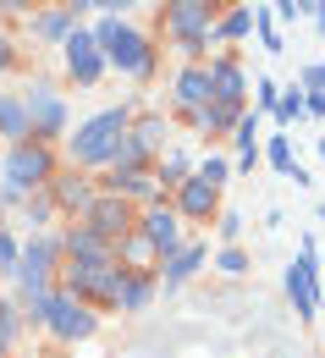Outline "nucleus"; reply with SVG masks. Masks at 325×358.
Wrapping results in <instances>:
<instances>
[{"instance_id":"30","label":"nucleus","mask_w":325,"mask_h":358,"mask_svg":"<svg viewBox=\"0 0 325 358\" xmlns=\"http://www.w3.org/2000/svg\"><path fill=\"white\" fill-rule=\"evenodd\" d=\"M17 331H22V314H17V303H6V298H0V358L17 348Z\"/></svg>"},{"instance_id":"19","label":"nucleus","mask_w":325,"mask_h":358,"mask_svg":"<svg viewBox=\"0 0 325 358\" xmlns=\"http://www.w3.org/2000/svg\"><path fill=\"white\" fill-rule=\"evenodd\" d=\"M210 99V72H204V61H187L182 72L171 78V105L177 110H193V105H204Z\"/></svg>"},{"instance_id":"40","label":"nucleus","mask_w":325,"mask_h":358,"mask_svg":"<svg viewBox=\"0 0 325 358\" xmlns=\"http://www.w3.org/2000/svg\"><path fill=\"white\" fill-rule=\"evenodd\" d=\"M133 6H138V0H94V11H99V17H127Z\"/></svg>"},{"instance_id":"11","label":"nucleus","mask_w":325,"mask_h":358,"mask_svg":"<svg viewBox=\"0 0 325 358\" xmlns=\"http://www.w3.org/2000/svg\"><path fill=\"white\" fill-rule=\"evenodd\" d=\"M50 204H55V215H66V221H83V210L94 204V193H99V182L89 171H78V166H61L55 177H50Z\"/></svg>"},{"instance_id":"25","label":"nucleus","mask_w":325,"mask_h":358,"mask_svg":"<svg viewBox=\"0 0 325 358\" xmlns=\"http://www.w3.org/2000/svg\"><path fill=\"white\" fill-rule=\"evenodd\" d=\"M160 292V281L154 275H127V287H122V298H116V309L122 314H143L149 309V298Z\"/></svg>"},{"instance_id":"45","label":"nucleus","mask_w":325,"mask_h":358,"mask_svg":"<svg viewBox=\"0 0 325 358\" xmlns=\"http://www.w3.org/2000/svg\"><path fill=\"white\" fill-rule=\"evenodd\" d=\"M320 160H325V138H320Z\"/></svg>"},{"instance_id":"18","label":"nucleus","mask_w":325,"mask_h":358,"mask_svg":"<svg viewBox=\"0 0 325 358\" xmlns=\"http://www.w3.org/2000/svg\"><path fill=\"white\" fill-rule=\"evenodd\" d=\"M28 28H34V39H45V45H61V39L78 28V17H72L61 0H50V6H34V11H28Z\"/></svg>"},{"instance_id":"20","label":"nucleus","mask_w":325,"mask_h":358,"mask_svg":"<svg viewBox=\"0 0 325 358\" xmlns=\"http://www.w3.org/2000/svg\"><path fill=\"white\" fill-rule=\"evenodd\" d=\"M116 265L133 270V275H154V270H160V254H154V243H149L143 231H127V237L116 243Z\"/></svg>"},{"instance_id":"21","label":"nucleus","mask_w":325,"mask_h":358,"mask_svg":"<svg viewBox=\"0 0 325 358\" xmlns=\"http://www.w3.org/2000/svg\"><path fill=\"white\" fill-rule=\"evenodd\" d=\"M248 34H254V6L232 0V6L215 17V28H210V45H237V39H248Z\"/></svg>"},{"instance_id":"22","label":"nucleus","mask_w":325,"mask_h":358,"mask_svg":"<svg viewBox=\"0 0 325 358\" xmlns=\"http://www.w3.org/2000/svg\"><path fill=\"white\" fill-rule=\"evenodd\" d=\"M127 133H133L143 149H149V160H160V155L171 149V143H166V138H171V122H166L160 110H143V116H133V127H127Z\"/></svg>"},{"instance_id":"9","label":"nucleus","mask_w":325,"mask_h":358,"mask_svg":"<svg viewBox=\"0 0 325 358\" xmlns=\"http://www.w3.org/2000/svg\"><path fill=\"white\" fill-rule=\"evenodd\" d=\"M61 61H66V78H72L78 89H94V83L110 72V66H105V50L94 45V34L83 28V22L61 39Z\"/></svg>"},{"instance_id":"41","label":"nucleus","mask_w":325,"mask_h":358,"mask_svg":"<svg viewBox=\"0 0 325 358\" xmlns=\"http://www.w3.org/2000/svg\"><path fill=\"white\" fill-rule=\"evenodd\" d=\"M39 0H0V11H34Z\"/></svg>"},{"instance_id":"36","label":"nucleus","mask_w":325,"mask_h":358,"mask_svg":"<svg viewBox=\"0 0 325 358\" xmlns=\"http://www.w3.org/2000/svg\"><path fill=\"white\" fill-rule=\"evenodd\" d=\"M215 265L226 270V275H243V270H248V254H243V248H237V243H226V248H221V259H215Z\"/></svg>"},{"instance_id":"12","label":"nucleus","mask_w":325,"mask_h":358,"mask_svg":"<svg viewBox=\"0 0 325 358\" xmlns=\"http://www.w3.org/2000/svg\"><path fill=\"white\" fill-rule=\"evenodd\" d=\"M138 231L154 243V254L166 259V254H177L187 237H182V215L171 210V199H154V204H143L138 210Z\"/></svg>"},{"instance_id":"1","label":"nucleus","mask_w":325,"mask_h":358,"mask_svg":"<svg viewBox=\"0 0 325 358\" xmlns=\"http://www.w3.org/2000/svg\"><path fill=\"white\" fill-rule=\"evenodd\" d=\"M133 105H110V110H94L89 122H78V133H66L61 143H66V166H78V171H105L110 160H116V143H122V133L133 127Z\"/></svg>"},{"instance_id":"31","label":"nucleus","mask_w":325,"mask_h":358,"mask_svg":"<svg viewBox=\"0 0 325 358\" xmlns=\"http://www.w3.org/2000/svg\"><path fill=\"white\" fill-rule=\"evenodd\" d=\"M276 105H281V83L276 78H254V110L259 116H276Z\"/></svg>"},{"instance_id":"33","label":"nucleus","mask_w":325,"mask_h":358,"mask_svg":"<svg viewBox=\"0 0 325 358\" xmlns=\"http://www.w3.org/2000/svg\"><path fill=\"white\" fill-rule=\"evenodd\" d=\"M193 177H198V182H210V187H221V182L232 177V160L210 155V160H198V166H193Z\"/></svg>"},{"instance_id":"35","label":"nucleus","mask_w":325,"mask_h":358,"mask_svg":"<svg viewBox=\"0 0 325 358\" xmlns=\"http://www.w3.org/2000/svg\"><path fill=\"white\" fill-rule=\"evenodd\" d=\"M270 6V17H281V22H298V17H309V0H265Z\"/></svg>"},{"instance_id":"24","label":"nucleus","mask_w":325,"mask_h":358,"mask_svg":"<svg viewBox=\"0 0 325 358\" xmlns=\"http://www.w3.org/2000/svg\"><path fill=\"white\" fill-rule=\"evenodd\" d=\"M154 177H160V193L171 199V187L193 177V160H187V149H166V155L154 160Z\"/></svg>"},{"instance_id":"39","label":"nucleus","mask_w":325,"mask_h":358,"mask_svg":"<svg viewBox=\"0 0 325 358\" xmlns=\"http://www.w3.org/2000/svg\"><path fill=\"white\" fill-rule=\"evenodd\" d=\"M17 66H22V55H17V45L0 34V78H6V72H17Z\"/></svg>"},{"instance_id":"28","label":"nucleus","mask_w":325,"mask_h":358,"mask_svg":"<svg viewBox=\"0 0 325 358\" xmlns=\"http://www.w3.org/2000/svg\"><path fill=\"white\" fill-rule=\"evenodd\" d=\"M254 34H259L265 55H281V34H276V17H270V6H254Z\"/></svg>"},{"instance_id":"10","label":"nucleus","mask_w":325,"mask_h":358,"mask_svg":"<svg viewBox=\"0 0 325 358\" xmlns=\"http://www.w3.org/2000/svg\"><path fill=\"white\" fill-rule=\"evenodd\" d=\"M83 226L99 231L105 243H122L127 231H138V204H127L122 193H94V204L83 210Z\"/></svg>"},{"instance_id":"43","label":"nucleus","mask_w":325,"mask_h":358,"mask_svg":"<svg viewBox=\"0 0 325 358\" xmlns=\"http://www.w3.org/2000/svg\"><path fill=\"white\" fill-rule=\"evenodd\" d=\"M204 6H210V11H226V6H232V0H204Z\"/></svg>"},{"instance_id":"7","label":"nucleus","mask_w":325,"mask_h":358,"mask_svg":"<svg viewBox=\"0 0 325 358\" xmlns=\"http://www.w3.org/2000/svg\"><path fill=\"white\" fill-rule=\"evenodd\" d=\"M320 243L315 237H303L298 243V259H292V270H287V298L298 303V314L303 320H315L320 314Z\"/></svg>"},{"instance_id":"34","label":"nucleus","mask_w":325,"mask_h":358,"mask_svg":"<svg viewBox=\"0 0 325 358\" xmlns=\"http://www.w3.org/2000/svg\"><path fill=\"white\" fill-rule=\"evenodd\" d=\"M17 254H22V243L0 226V275H17Z\"/></svg>"},{"instance_id":"23","label":"nucleus","mask_w":325,"mask_h":358,"mask_svg":"<svg viewBox=\"0 0 325 358\" xmlns=\"http://www.w3.org/2000/svg\"><path fill=\"white\" fill-rule=\"evenodd\" d=\"M0 138H6V149L28 138V110H22V94H0Z\"/></svg>"},{"instance_id":"26","label":"nucleus","mask_w":325,"mask_h":358,"mask_svg":"<svg viewBox=\"0 0 325 358\" xmlns=\"http://www.w3.org/2000/svg\"><path fill=\"white\" fill-rule=\"evenodd\" d=\"M259 110H243L237 116V127H232V143H237V160H248V155H259Z\"/></svg>"},{"instance_id":"13","label":"nucleus","mask_w":325,"mask_h":358,"mask_svg":"<svg viewBox=\"0 0 325 358\" xmlns=\"http://www.w3.org/2000/svg\"><path fill=\"white\" fill-rule=\"evenodd\" d=\"M171 210L182 215V226H204L210 215H221V187L187 177V182H177V187H171Z\"/></svg>"},{"instance_id":"16","label":"nucleus","mask_w":325,"mask_h":358,"mask_svg":"<svg viewBox=\"0 0 325 358\" xmlns=\"http://www.w3.org/2000/svg\"><path fill=\"white\" fill-rule=\"evenodd\" d=\"M210 259V248L204 243H182L177 254H166L160 259V270H154V281H160V292H177V287H187L193 275H198V265Z\"/></svg>"},{"instance_id":"27","label":"nucleus","mask_w":325,"mask_h":358,"mask_svg":"<svg viewBox=\"0 0 325 358\" xmlns=\"http://www.w3.org/2000/svg\"><path fill=\"white\" fill-rule=\"evenodd\" d=\"M259 160H270L281 177H287V171L298 166V155H292V138H287V133H270V138H265V149H259Z\"/></svg>"},{"instance_id":"15","label":"nucleus","mask_w":325,"mask_h":358,"mask_svg":"<svg viewBox=\"0 0 325 358\" xmlns=\"http://www.w3.org/2000/svg\"><path fill=\"white\" fill-rule=\"evenodd\" d=\"M210 72V99H226V105H248V72L237 55H210L204 61Z\"/></svg>"},{"instance_id":"38","label":"nucleus","mask_w":325,"mask_h":358,"mask_svg":"<svg viewBox=\"0 0 325 358\" xmlns=\"http://www.w3.org/2000/svg\"><path fill=\"white\" fill-rule=\"evenodd\" d=\"M303 94H325V61H315V66H303Z\"/></svg>"},{"instance_id":"44","label":"nucleus","mask_w":325,"mask_h":358,"mask_svg":"<svg viewBox=\"0 0 325 358\" xmlns=\"http://www.w3.org/2000/svg\"><path fill=\"white\" fill-rule=\"evenodd\" d=\"M0 226H6V204H0Z\"/></svg>"},{"instance_id":"29","label":"nucleus","mask_w":325,"mask_h":358,"mask_svg":"<svg viewBox=\"0 0 325 358\" xmlns=\"http://www.w3.org/2000/svg\"><path fill=\"white\" fill-rule=\"evenodd\" d=\"M309 110H303V83H287L281 89V105H276V122L287 127V122H303Z\"/></svg>"},{"instance_id":"8","label":"nucleus","mask_w":325,"mask_h":358,"mask_svg":"<svg viewBox=\"0 0 325 358\" xmlns=\"http://www.w3.org/2000/svg\"><path fill=\"white\" fill-rule=\"evenodd\" d=\"M45 325L55 342H83V336H94L99 331V309H89V303H78V298H66L61 287L50 292V309H45Z\"/></svg>"},{"instance_id":"42","label":"nucleus","mask_w":325,"mask_h":358,"mask_svg":"<svg viewBox=\"0 0 325 358\" xmlns=\"http://www.w3.org/2000/svg\"><path fill=\"white\" fill-rule=\"evenodd\" d=\"M61 6H66L72 17H83V11H94V0H61Z\"/></svg>"},{"instance_id":"37","label":"nucleus","mask_w":325,"mask_h":358,"mask_svg":"<svg viewBox=\"0 0 325 358\" xmlns=\"http://www.w3.org/2000/svg\"><path fill=\"white\" fill-rule=\"evenodd\" d=\"M215 231H221V243H237V237H243V215L221 210V215H215Z\"/></svg>"},{"instance_id":"4","label":"nucleus","mask_w":325,"mask_h":358,"mask_svg":"<svg viewBox=\"0 0 325 358\" xmlns=\"http://www.w3.org/2000/svg\"><path fill=\"white\" fill-rule=\"evenodd\" d=\"M215 17H221V11H210L204 0H166V6H160V28H166V39L177 45L182 61H198V55L210 50Z\"/></svg>"},{"instance_id":"17","label":"nucleus","mask_w":325,"mask_h":358,"mask_svg":"<svg viewBox=\"0 0 325 358\" xmlns=\"http://www.w3.org/2000/svg\"><path fill=\"white\" fill-rule=\"evenodd\" d=\"M248 105H226V99H204V105H193V110H182V122L193 127V133H204V138H221V133H232L237 127V116H243Z\"/></svg>"},{"instance_id":"46","label":"nucleus","mask_w":325,"mask_h":358,"mask_svg":"<svg viewBox=\"0 0 325 358\" xmlns=\"http://www.w3.org/2000/svg\"><path fill=\"white\" fill-rule=\"evenodd\" d=\"M320 303H325V292H320Z\"/></svg>"},{"instance_id":"14","label":"nucleus","mask_w":325,"mask_h":358,"mask_svg":"<svg viewBox=\"0 0 325 358\" xmlns=\"http://www.w3.org/2000/svg\"><path fill=\"white\" fill-rule=\"evenodd\" d=\"M55 237H61V259H72V265H116V243H105L83 221H72L66 231H55Z\"/></svg>"},{"instance_id":"32","label":"nucleus","mask_w":325,"mask_h":358,"mask_svg":"<svg viewBox=\"0 0 325 358\" xmlns=\"http://www.w3.org/2000/svg\"><path fill=\"white\" fill-rule=\"evenodd\" d=\"M17 210H22V215H28V221H34V226L55 221V204H50V193H45V187H39V193H28V199H22Z\"/></svg>"},{"instance_id":"2","label":"nucleus","mask_w":325,"mask_h":358,"mask_svg":"<svg viewBox=\"0 0 325 358\" xmlns=\"http://www.w3.org/2000/svg\"><path fill=\"white\" fill-rule=\"evenodd\" d=\"M61 171V155L55 143H39V138H22L0 155V204H22L28 193L50 187V177Z\"/></svg>"},{"instance_id":"3","label":"nucleus","mask_w":325,"mask_h":358,"mask_svg":"<svg viewBox=\"0 0 325 358\" xmlns=\"http://www.w3.org/2000/svg\"><path fill=\"white\" fill-rule=\"evenodd\" d=\"M89 34H94V45L105 50V66H110V72L138 78V83L154 78V61H160V55H154V39H149L143 28H133L127 17H99Z\"/></svg>"},{"instance_id":"6","label":"nucleus","mask_w":325,"mask_h":358,"mask_svg":"<svg viewBox=\"0 0 325 358\" xmlns=\"http://www.w3.org/2000/svg\"><path fill=\"white\" fill-rule=\"evenodd\" d=\"M55 270H61V237L55 231H34L22 243V254H17V275L11 281H22V292H39V287H55Z\"/></svg>"},{"instance_id":"5","label":"nucleus","mask_w":325,"mask_h":358,"mask_svg":"<svg viewBox=\"0 0 325 358\" xmlns=\"http://www.w3.org/2000/svg\"><path fill=\"white\" fill-rule=\"evenodd\" d=\"M22 110H28V138H39V143H55V138H66V122H72V110H66V94L45 83V78H34L28 89H22Z\"/></svg>"}]
</instances>
